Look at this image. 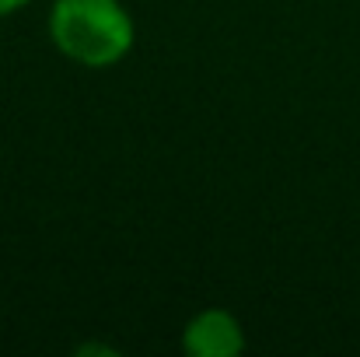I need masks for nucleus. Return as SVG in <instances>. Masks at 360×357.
<instances>
[{
    "mask_svg": "<svg viewBox=\"0 0 360 357\" xmlns=\"http://www.w3.org/2000/svg\"><path fill=\"white\" fill-rule=\"evenodd\" d=\"M49 39L81 67H112L133 49V18L120 0H56Z\"/></svg>",
    "mask_w": 360,
    "mask_h": 357,
    "instance_id": "f257e3e1",
    "label": "nucleus"
},
{
    "mask_svg": "<svg viewBox=\"0 0 360 357\" xmlns=\"http://www.w3.org/2000/svg\"><path fill=\"white\" fill-rule=\"evenodd\" d=\"M182 347L193 357H238L245 351V330L224 308H207L182 330Z\"/></svg>",
    "mask_w": 360,
    "mask_h": 357,
    "instance_id": "f03ea898",
    "label": "nucleus"
},
{
    "mask_svg": "<svg viewBox=\"0 0 360 357\" xmlns=\"http://www.w3.org/2000/svg\"><path fill=\"white\" fill-rule=\"evenodd\" d=\"M25 4H28V0H0V18H4V14H14V11H21Z\"/></svg>",
    "mask_w": 360,
    "mask_h": 357,
    "instance_id": "7ed1b4c3",
    "label": "nucleus"
}]
</instances>
